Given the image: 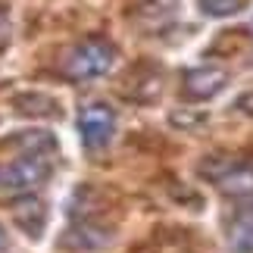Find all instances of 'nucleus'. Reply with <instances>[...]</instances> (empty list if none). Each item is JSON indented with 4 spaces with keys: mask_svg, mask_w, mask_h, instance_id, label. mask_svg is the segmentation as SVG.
Returning a JSON list of instances; mask_svg holds the SVG:
<instances>
[{
    "mask_svg": "<svg viewBox=\"0 0 253 253\" xmlns=\"http://www.w3.org/2000/svg\"><path fill=\"white\" fill-rule=\"evenodd\" d=\"M53 175V153L47 150H25L22 157H16L13 163H6L0 169V188L13 191V194H32L35 188Z\"/></svg>",
    "mask_w": 253,
    "mask_h": 253,
    "instance_id": "obj_2",
    "label": "nucleus"
},
{
    "mask_svg": "<svg viewBox=\"0 0 253 253\" xmlns=\"http://www.w3.org/2000/svg\"><path fill=\"white\" fill-rule=\"evenodd\" d=\"M225 82H228L225 69H219V66H200V69L184 72L181 94L188 97V100H210V97H216L222 87H225Z\"/></svg>",
    "mask_w": 253,
    "mask_h": 253,
    "instance_id": "obj_5",
    "label": "nucleus"
},
{
    "mask_svg": "<svg viewBox=\"0 0 253 253\" xmlns=\"http://www.w3.org/2000/svg\"><path fill=\"white\" fill-rule=\"evenodd\" d=\"M110 238H113V231H110V228L97 225L94 219H82V222H75V225L63 235V247H66V250H72V253H84V250H97V247H103Z\"/></svg>",
    "mask_w": 253,
    "mask_h": 253,
    "instance_id": "obj_7",
    "label": "nucleus"
},
{
    "mask_svg": "<svg viewBox=\"0 0 253 253\" xmlns=\"http://www.w3.org/2000/svg\"><path fill=\"white\" fill-rule=\"evenodd\" d=\"M247 6V0H200V9L207 16H216V19H225V16H235Z\"/></svg>",
    "mask_w": 253,
    "mask_h": 253,
    "instance_id": "obj_9",
    "label": "nucleus"
},
{
    "mask_svg": "<svg viewBox=\"0 0 253 253\" xmlns=\"http://www.w3.org/2000/svg\"><path fill=\"white\" fill-rule=\"evenodd\" d=\"M9 216H13L16 228L25 231L28 238H41V231L47 225V207L35 194H19V197L9 203Z\"/></svg>",
    "mask_w": 253,
    "mask_h": 253,
    "instance_id": "obj_6",
    "label": "nucleus"
},
{
    "mask_svg": "<svg viewBox=\"0 0 253 253\" xmlns=\"http://www.w3.org/2000/svg\"><path fill=\"white\" fill-rule=\"evenodd\" d=\"M250 32H253V22H250Z\"/></svg>",
    "mask_w": 253,
    "mask_h": 253,
    "instance_id": "obj_12",
    "label": "nucleus"
},
{
    "mask_svg": "<svg viewBox=\"0 0 253 253\" xmlns=\"http://www.w3.org/2000/svg\"><path fill=\"white\" fill-rule=\"evenodd\" d=\"M169 119H172V125H184V128H194V125H200L203 119H207V116H203V113H188V110H175Z\"/></svg>",
    "mask_w": 253,
    "mask_h": 253,
    "instance_id": "obj_10",
    "label": "nucleus"
},
{
    "mask_svg": "<svg viewBox=\"0 0 253 253\" xmlns=\"http://www.w3.org/2000/svg\"><path fill=\"white\" fill-rule=\"evenodd\" d=\"M3 247H6V231H3V225H0V253H3Z\"/></svg>",
    "mask_w": 253,
    "mask_h": 253,
    "instance_id": "obj_11",
    "label": "nucleus"
},
{
    "mask_svg": "<svg viewBox=\"0 0 253 253\" xmlns=\"http://www.w3.org/2000/svg\"><path fill=\"white\" fill-rule=\"evenodd\" d=\"M116 47L103 38H84L66 53L63 60V75L72 82H91V79H100L113 69L116 63Z\"/></svg>",
    "mask_w": 253,
    "mask_h": 253,
    "instance_id": "obj_1",
    "label": "nucleus"
},
{
    "mask_svg": "<svg viewBox=\"0 0 253 253\" xmlns=\"http://www.w3.org/2000/svg\"><path fill=\"white\" fill-rule=\"evenodd\" d=\"M228 244L235 253H253V207H244L228 225Z\"/></svg>",
    "mask_w": 253,
    "mask_h": 253,
    "instance_id": "obj_8",
    "label": "nucleus"
},
{
    "mask_svg": "<svg viewBox=\"0 0 253 253\" xmlns=\"http://www.w3.org/2000/svg\"><path fill=\"white\" fill-rule=\"evenodd\" d=\"M200 175L210 178L222 194L231 197H247L253 194V163L235 157H207L200 163Z\"/></svg>",
    "mask_w": 253,
    "mask_h": 253,
    "instance_id": "obj_3",
    "label": "nucleus"
},
{
    "mask_svg": "<svg viewBox=\"0 0 253 253\" xmlns=\"http://www.w3.org/2000/svg\"><path fill=\"white\" fill-rule=\"evenodd\" d=\"M79 134L87 150H100L116 134V113L106 103H87L79 113Z\"/></svg>",
    "mask_w": 253,
    "mask_h": 253,
    "instance_id": "obj_4",
    "label": "nucleus"
}]
</instances>
